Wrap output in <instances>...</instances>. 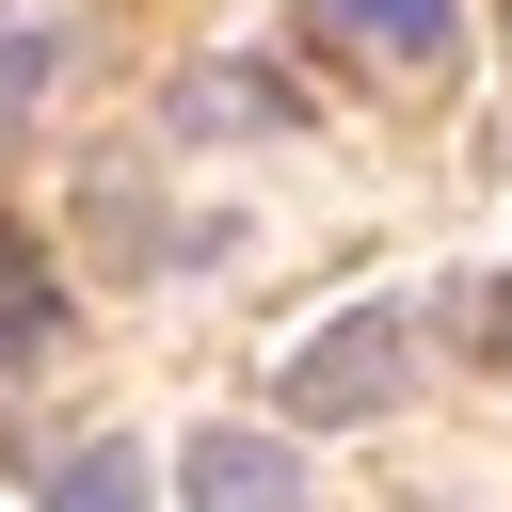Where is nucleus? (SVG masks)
<instances>
[{"instance_id":"obj_2","label":"nucleus","mask_w":512,"mask_h":512,"mask_svg":"<svg viewBox=\"0 0 512 512\" xmlns=\"http://www.w3.org/2000/svg\"><path fill=\"white\" fill-rule=\"evenodd\" d=\"M176 480H192V512H304V448L256 432V416H208L176 448Z\"/></svg>"},{"instance_id":"obj_1","label":"nucleus","mask_w":512,"mask_h":512,"mask_svg":"<svg viewBox=\"0 0 512 512\" xmlns=\"http://www.w3.org/2000/svg\"><path fill=\"white\" fill-rule=\"evenodd\" d=\"M400 368H416V320H400V304H352V320H320V336L272 368V416H288V432L384 416V400H400Z\"/></svg>"},{"instance_id":"obj_3","label":"nucleus","mask_w":512,"mask_h":512,"mask_svg":"<svg viewBox=\"0 0 512 512\" xmlns=\"http://www.w3.org/2000/svg\"><path fill=\"white\" fill-rule=\"evenodd\" d=\"M304 32L352 80H448V0H304Z\"/></svg>"},{"instance_id":"obj_7","label":"nucleus","mask_w":512,"mask_h":512,"mask_svg":"<svg viewBox=\"0 0 512 512\" xmlns=\"http://www.w3.org/2000/svg\"><path fill=\"white\" fill-rule=\"evenodd\" d=\"M48 64H64V32H48V16H0V128H32Z\"/></svg>"},{"instance_id":"obj_5","label":"nucleus","mask_w":512,"mask_h":512,"mask_svg":"<svg viewBox=\"0 0 512 512\" xmlns=\"http://www.w3.org/2000/svg\"><path fill=\"white\" fill-rule=\"evenodd\" d=\"M64 352V288H48V256L0 224V368H48Z\"/></svg>"},{"instance_id":"obj_8","label":"nucleus","mask_w":512,"mask_h":512,"mask_svg":"<svg viewBox=\"0 0 512 512\" xmlns=\"http://www.w3.org/2000/svg\"><path fill=\"white\" fill-rule=\"evenodd\" d=\"M480 336H496V368H512V288H496V320H480Z\"/></svg>"},{"instance_id":"obj_6","label":"nucleus","mask_w":512,"mask_h":512,"mask_svg":"<svg viewBox=\"0 0 512 512\" xmlns=\"http://www.w3.org/2000/svg\"><path fill=\"white\" fill-rule=\"evenodd\" d=\"M48 512H160V464L144 448H80V464H48Z\"/></svg>"},{"instance_id":"obj_4","label":"nucleus","mask_w":512,"mask_h":512,"mask_svg":"<svg viewBox=\"0 0 512 512\" xmlns=\"http://www.w3.org/2000/svg\"><path fill=\"white\" fill-rule=\"evenodd\" d=\"M176 128H192V144H272V128H304V96L224 48V64H176Z\"/></svg>"}]
</instances>
